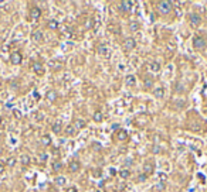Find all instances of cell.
<instances>
[{
  "label": "cell",
  "mask_w": 207,
  "mask_h": 192,
  "mask_svg": "<svg viewBox=\"0 0 207 192\" xmlns=\"http://www.w3.org/2000/svg\"><path fill=\"white\" fill-rule=\"evenodd\" d=\"M158 11H159L160 14H163V16H166V14H169L172 10H173V2H169V0H162V2H158Z\"/></svg>",
  "instance_id": "cell-1"
},
{
  "label": "cell",
  "mask_w": 207,
  "mask_h": 192,
  "mask_svg": "<svg viewBox=\"0 0 207 192\" xmlns=\"http://www.w3.org/2000/svg\"><path fill=\"white\" fill-rule=\"evenodd\" d=\"M192 44H193V48L194 50H204L207 45L206 40L203 37H200V35H194L193 40H192Z\"/></svg>",
  "instance_id": "cell-2"
},
{
  "label": "cell",
  "mask_w": 207,
  "mask_h": 192,
  "mask_svg": "<svg viewBox=\"0 0 207 192\" xmlns=\"http://www.w3.org/2000/svg\"><path fill=\"white\" fill-rule=\"evenodd\" d=\"M135 47H136V40H135V38H132V37L125 38V41H123V48H125L126 51H132Z\"/></svg>",
  "instance_id": "cell-3"
},
{
  "label": "cell",
  "mask_w": 207,
  "mask_h": 192,
  "mask_svg": "<svg viewBox=\"0 0 207 192\" xmlns=\"http://www.w3.org/2000/svg\"><path fill=\"white\" fill-rule=\"evenodd\" d=\"M189 21H190V26H192V27H197V26H200V23H202V17L196 13H192V14H189Z\"/></svg>",
  "instance_id": "cell-4"
},
{
  "label": "cell",
  "mask_w": 207,
  "mask_h": 192,
  "mask_svg": "<svg viewBox=\"0 0 207 192\" xmlns=\"http://www.w3.org/2000/svg\"><path fill=\"white\" fill-rule=\"evenodd\" d=\"M10 61H11L13 65H20L21 61H23V55H21L19 51H14V52H11V55H10Z\"/></svg>",
  "instance_id": "cell-5"
},
{
  "label": "cell",
  "mask_w": 207,
  "mask_h": 192,
  "mask_svg": "<svg viewBox=\"0 0 207 192\" xmlns=\"http://www.w3.org/2000/svg\"><path fill=\"white\" fill-rule=\"evenodd\" d=\"M133 5V2H129V0H122L121 3H119V10L123 11V13H128L129 10H131V6Z\"/></svg>",
  "instance_id": "cell-6"
},
{
  "label": "cell",
  "mask_w": 207,
  "mask_h": 192,
  "mask_svg": "<svg viewBox=\"0 0 207 192\" xmlns=\"http://www.w3.org/2000/svg\"><path fill=\"white\" fill-rule=\"evenodd\" d=\"M40 16H41V10H40V7H31V10H30V19L31 20H37L40 19Z\"/></svg>",
  "instance_id": "cell-7"
},
{
  "label": "cell",
  "mask_w": 207,
  "mask_h": 192,
  "mask_svg": "<svg viewBox=\"0 0 207 192\" xmlns=\"http://www.w3.org/2000/svg\"><path fill=\"white\" fill-rule=\"evenodd\" d=\"M51 130L56 133V134H60L62 131V123L60 122V120H57V122L53 123V126H51Z\"/></svg>",
  "instance_id": "cell-8"
},
{
  "label": "cell",
  "mask_w": 207,
  "mask_h": 192,
  "mask_svg": "<svg viewBox=\"0 0 207 192\" xmlns=\"http://www.w3.org/2000/svg\"><path fill=\"white\" fill-rule=\"evenodd\" d=\"M65 134L67 136H71V137H74V136H77V133H78V130H77L75 127H74V124H70V126H67L65 127Z\"/></svg>",
  "instance_id": "cell-9"
},
{
  "label": "cell",
  "mask_w": 207,
  "mask_h": 192,
  "mask_svg": "<svg viewBox=\"0 0 207 192\" xmlns=\"http://www.w3.org/2000/svg\"><path fill=\"white\" fill-rule=\"evenodd\" d=\"M81 168V164L78 161H71L70 165H68V169H70V172H77V171H80Z\"/></svg>",
  "instance_id": "cell-10"
},
{
  "label": "cell",
  "mask_w": 207,
  "mask_h": 192,
  "mask_svg": "<svg viewBox=\"0 0 207 192\" xmlns=\"http://www.w3.org/2000/svg\"><path fill=\"white\" fill-rule=\"evenodd\" d=\"M153 95H155V98H158V99L165 98V88H163V86H159V88H156V89L153 90Z\"/></svg>",
  "instance_id": "cell-11"
},
{
  "label": "cell",
  "mask_w": 207,
  "mask_h": 192,
  "mask_svg": "<svg viewBox=\"0 0 207 192\" xmlns=\"http://www.w3.org/2000/svg\"><path fill=\"white\" fill-rule=\"evenodd\" d=\"M116 139L119 141H125L128 139V131L126 130H122V129H119L116 133Z\"/></svg>",
  "instance_id": "cell-12"
},
{
  "label": "cell",
  "mask_w": 207,
  "mask_h": 192,
  "mask_svg": "<svg viewBox=\"0 0 207 192\" xmlns=\"http://www.w3.org/2000/svg\"><path fill=\"white\" fill-rule=\"evenodd\" d=\"M57 98H58V93H57L54 89H51V90H48L47 92V99L50 100V102H56Z\"/></svg>",
  "instance_id": "cell-13"
},
{
  "label": "cell",
  "mask_w": 207,
  "mask_h": 192,
  "mask_svg": "<svg viewBox=\"0 0 207 192\" xmlns=\"http://www.w3.org/2000/svg\"><path fill=\"white\" fill-rule=\"evenodd\" d=\"M125 84H126V86H133V85L136 84V78H135V75H126Z\"/></svg>",
  "instance_id": "cell-14"
},
{
  "label": "cell",
  "mask_w": 207,
  "mask_h": 192,
  "mask_svg": "<svg viewBox=\"0 0 207 192\" xmlns=\"http://www.w3.org/2000/svg\"><path fill=\"white\" fill-rule=\"evenodd\" d=\"M143 172H145L146 175L153 172V163H145V165H143Z\"/></svg>",
  "instance_id": "cell-15"
},
{
  "label": "cell",
  "mask_w": 207,
  "mask_h": 192,
  "mask_svg": "<svg viewBox=\"0 0 207 192\" xmlns=\"http://www.w3.org/2000/svg\"><path fill=\"white\" fill-rule=\"evenodd\" d=\"M98 52L101 54V55H105L107 58H109V51H108V48L105 47V45H98Z\"/></svg>",
  "instance_id": "cell-16"
},
{
  "label": "cell",
  "mask_w": 207,
  "mask_h": 192,
  "mask_svg": "<svg viewBox=\"0 0 207 192\" xmlns=\"http://www.w3.org/2000/svg\"><path fill=\"white\" fill-rule=\"evenodd\" d=\"M33 71L36 74H40V75H41L43 72H44V68H43V65L40 62H36V64H33Z\"/></svg>",
  "instance_id": "cell-17"
},
{
  "label": "cell",
  "mask_w": 207,
  "mask_h": 192,
  "mask_svg": "<svg viewBox=\"0 0 207 192\" xmlns=\"http://www.w3.org/2000/svg\"><path fill=\"white\" fill-rule=\"evenodd\" d=\"M47 27L50 28V30H57V28H58V21H57V20H54V19L48 20V21H47Z\"/></svg>",
  "instance_id": "cell-18"
},
{
  "label": "cell",
  "mask_w": 207,
  "mask_h": 192,
  "mask_svg": "<svg viewBox=\"0 0 207 192\" xmlns=\"http://www.w3.org/2000/svg\"><path fill=\"white\" fill-rule=\"evenodd\" d=\"M85 126H87V123H85V120H82V119L75 120V124H74V127H75L77 130H81V129H84Z\"/></svg>",
  "instance_id": "cell-19"
},
{
  "label": "cell",
  "mask_w": 207,
  "mask_h": 192,
  "mask_svg": "<svg viewBox=\"0 0 207 192\" xmlns=\"http://www.w3.org/2000/svg\"><path fill=\"white\" fill-rule=\"evenodd\" d=\"M41 144L44 145V147L50 145V144H51V137L48 136V134H44V136L41 137Z\"/></svg>",
  "instance_id": "cell-20"
},
{
  "label": "cell",
  "mask_w": 207,
  "mask_h": 192,
  "mask_svg": "<svg viewBox=\"0 0 207 192\" xmlns=\"http://www.w3.org/2000/svg\"><path fill=\"white\" fill-rule=\"evenodd\" d=\"M43 38H44V35H43L41 31H34V33H33V40H34V41L41 42Z\"/></svg>",
  "instance_id": "cell-21"
},
{
  "label": "cell",
  "mask_w": 207,
  "mask_h": 192,
  "mask_svg": "<svg viewBox=\"0 0 207 192\" xmlns=\"http://www.w3.org/2000/svg\"><path fill=\"white\" fill-rule=\"evenodd\" d=\"M92 119H94V120H95L97 123L102 122V120H104V114H102V112H99V110H97V112L94 113V116H92Z\"/></svg>",
  "instance_id": "cell-22"
},
{
  "label": "cell",
  "mask_w": 207,
  "mask_h": 192,
  "mask_svg": "<svg viewBox=\"0 0 207 192\" xmlns=\"http://www.w3.org/2000/svg\"><path fill=\"white\" fill-rule=\"evenodd\" d=\"M139 28H141V24L138 23V21H131V24H129V30H131V31L135 33V31H138Z\"/></svg>",
  "instance_id": "cell-23"
},
{
  "label": "cell",
  "mask_w": 207,
  "mask_h": 192,
  "mask_svg": "<svg viewBox=\"0 0 207 192\" xmlns=\"http://www.w3.org/2000/svg\"><path fill=\"white\" fill-rule=\"evenodd\" d=\"M149 68H151V71H153V72H158V71H160V64L159 62H156V61H153V62L149 64Z\"/></svg>",
  "instance_id": "cell-24"
},
{
  "label": "cell",
  "mask_w": 207,
  "mask_h": 192,
  "mask_svg": "<svg viewBox=\"0 0 207 192\" xmlns=\"http://www.w3.org/2000/svg\"><path fill=\"white\" fill-rule=\"evenodd\" d=\"M119 177L123 179L129 178V177H131V171H129V169H121V171H119Z\"/></svg>",
  "instance_id": "cell-25"
},
{
  "label": "cell",
  "mask_w": 207,
  "mask_h": 192,
  "mask_svg": "<svg viewBox=\"0 0 207 192\" xmlns=\"http://www.w3.org/2000/svg\"><path fill=\"white\" fill-rule=\"evenodd\" d=\"M91 148L94 151H101L102 150V144L101 143H98V141H94L92 144H91Z\"/></svg>",
  "instance_id": "cell-26"
},
{
  "label": "cell",
  "mask_w": 207,
  "mask_h": 192,
  "mask_svg": "<svg viewBox=\"0 0 207 192\" xmlns=\"http://www.w3.org/2000/svg\"><path fill=\"white\" fill-rule=\"evenodd\" d=\"M61 169H62V163H60V161H56V163L53 164V171L58 172V171H61Z\"/></svg>",
  "instance_id": "cell-27"
},
{
  "label": "cell",
  "mask_w": 207,
  "mask_h": 192,
  "mask_svg": "<svg viewBox=\"0 0 207 192\" xmlns=\"http://www.w3.org/2000/svg\"><path fill=\"white\" fill-rule=\"evenodd\" d=\"M54 182H56L57 185H60V187H62V185H65L67 179L64 178V177H57V178L54 179Z\"/></svg>",
  "instance_id": "cell-28"
},
{
  "label": "cell",
  "mask_w": 207,
  "mask_h": 192,
  "mask_svg": "<svg viewBox=\"0 0 207 192\" xmlns=\"http://www.w3.org/2000/svg\"><path fill=\"white\" fill-rule=\"evenodd\" d=\"M143 86H145L146 89H151L152 86H153V79H149V78H146L143 81Z\"/></svg>",
  "instance_id": "cell-29"
},
{
  "label": "cell",
  "mask_w": 207,
  "mask_h": 192,
  "mask_svg": "<svg viewBox=\"0 0 207 192\" xmlns=\"http://www.w3.org/2000/svg\"><path fill=\"white\" fill-rule=\"evenodd\" d=\"M16 163H17V160L14 158V157H9V158H7V161H6V165H7V167H14V165H16Z\"/></svg>",
  "instance_id": "cell-30"
},
{
  "label": "cell",
  "mask_w": 207,
  "mask_h": 192,
  "mask_svg": "<svg viewBox=\"0 0 207 192\" xmlns=\"http://www.w3.org/2000/svg\"><path fill=\"white\" fill-rule=\"evenodd\" d=\"M174 90H176L177 93H183V92H184V86L180 84V82H177V84H176V86H174Z\"/></svg>",
  "instance_id": "cell-31"
},
{
  "label": "cell",
  "mask_w": 207,
  "mask_h": 192,
  "mask_svg": "<svg viewBox=\"0 0 207 192\" xmlns=\"http://www.w3.org/2000/svg\"><path fill=\"white\" fill-rule=\"evenodd\" d=\"M21 164H23V165H28V164H30V157H28L27 154L21 155Z\"/></svg>",
  "instance_id": "cell-32"
},
{
  "label": "cell",
  "mask_w": 207,
  "mask_h": 192,
  "mask_svg": "<svg viewBox=\"0 0 207 192\" xmlns=\"http://www.w3.org/2000/svg\"><path fill=\"white\" fill-rule=\"evenodd\" d=\"M146 179H148V175H146L145 172H142L138 175V182H145Z\"/></svg>",
  "instance_id": "cell-33"
},
{
  "label": "cell",
  "mask_w": 207,
  "mask_h": 192,
  "mask_svg": "<svg viewBox=\"0 0 207 192\" xmlns=\"http://www.w3.org/2000/svg\"><path fill=\"white\" fill-rule=\"evenodd\" d=\"M155 189H156V191H163V189H165V182H162V181H160V182H158L155 185Z\"/></svg>",
  "instance_id": "cell-34"
},
{
  "label": "cell",
  "mask_w": 207,
  "mask_h": 192,
  "mask_svg": "<svg viewBox=\"0 0 207 192\" xmlns=\"http://www.w3.org/2000/svg\"><path fill=\"white\" fill-rule=\"evenodd\" d=\"M184 105H186V100H184V99H180V100L176 102V109H182Z\"/></svg>",
  "instance_id": "cell-35"
},
{
  "label": "cell",
  "mask_w": 207,
  "mask_h": 192,
  "mask_svg": "<svg viewBox=\"0 0 207 192\" xmlns=\"http://www.w3.org/2000/svg\"><path fill=\"white\" fill-rule=\"evenodd\" d=\"M40 160H41L43 163H46V161L48 160V154L46 153V151H41V153H40Z\"/></svg>",
  "instance_id": "cell-36"
},
{
  "label": "cell",
  "mask_w": 207,
  "mask_h": 192,
  "mask_svg": "<svg viewBox=\"0 0 207 192\" xmlns=\"http://www.w3.org/2000/svg\"><path fill=\"white\" fill-rule=\"evenodd\" d=\"M152 153L153 154H158V153H160V145L159 144H155L153 147H152Z\"/></svg>",
  "instance_id": "cell-37"
},
{
  "label": "cell",
  "mask_w": 207,
  "mask_h": 192,
  "mask_svg": "<svg viewBox=\"0 0 207 192\" xmlns=\"http://www.w3.org/2000/svg\"><path fill=\"white\" fill-rule=\"evenodd\" d=\"M10 86L14 88V89H17V88H19V82H17V81H11V82H10Z\"/></svg>",
  "instance_id": "cell-38"
},
{
  "label": "cell",
  "mask_w": 207,
  "mask_h": 192,
  "mask_svg": "<svg viewBox=\"0 0 207 192\" xmlns=\"http://www.w3.org/2000/svg\"><path fill=\"white\" fill-rule=\"evenodd\" d=\"M159 178L162 179V182H165V179H166V174H165V172H160V174H159Z\"/></svg>",
  "instance_id": "cell-39"
},
{
  "label": "cell",
  "mask_w": 207,
  "mask_h": 192,
  "mask_svg": "<svg viewBox=\"0 0 207 192\" xmlns=\"http://www.w3.org/2000/svg\"><path fill=\"white\" fill-rule=\"evenodd\" d=\"M33 96H34V99H36V100H38V99H40V93H38V92H36V90L33 92Z\"/></svg>",
  "instance_id": "cell-40"
},
{
  "label": "cell",
  "mask_w": 207,
  "mask_h": 192,
  "mask_svg": "<svg viewBox=\"0 0 207 192\" xmlns=\"http://www.w3.org/2000/svg\"><path fill=\"white\" fill-rule=\"evenodd\" d=\"M13 112H14V116H16V117H20V116H21V113H20L17 109H14Z\"/></svg>",
  "instance_id": "cell-41"
},
{
  "label": "cell",
  "mask_w": 207,
  "mask_h": 192,
  "mask_svg": "<svg viewBox=\"0 0 207 192\" xmlns=\"http://www.w3.org/2000/svg\"><path fill=\"white\" fill-rule=\"evenodd\" d=\"M112 130H119V124H118V123L112 124Z\"/></svg>",
  "instance_id": "cell-42"
},
{
  "label": "cell",
  "mask_w": 207,
  "mask_h": 192,
  "mask_svg": "<svg viewBox=\"0 0 207 192\" xmlns=\"http://www.w3.org/2000/svg\"><path fill=\"white\" fill-rule=\"evenodd\" d=\"M131 164H132V158H128L126 161H125V165L128 167V165H131Z\"/></svg>",
  "instance_id": "cell-43"
},
{
  "label": "cell",
  "mask_w": 207,
  "mask_h": 192,
  "mask_svg": "<svg viewBox=\"0 0 207 192\" xmlns=\"http://www.w3.org/2000/svg\"><path fill=\"white\" fill-rule=\"evenodd\" d=\"M3 171H5V164H2V163H0V174L3 172Z\"/></svg>",
  "instance_id": "cell-44"
},
{
  "label": "cell",
  "mask_w": 207,
  "mask_h": 192,
  "mask_svg": "<svg viewBox=\"0 0 207 192\" xmlns=\"http://www.w3.org/2000/svg\"><path fill=\"white\" fill-rule=\"evenodd\" d=\"M91 24H92V20H88V21H87V28H90Z\"/></svg>",
  "instance_id": "cell-45"
},
{
  "label": "cell",
  "mask_w": 207,
  "mask_h": 192,
  "mask_svg": "<svg viewBox=\"0 0 207 192\" xmlns=\"http://www.w3.org/2000/svg\"><path fill=\"white\" fill-rule=\"evenodd\" d=\"M67 192H77V188H70V189H67Z\"/></svg>",
  "instance_id": "cell-46"
},
{
  "label": "cell",
  "mask_w": 207,
  "mask_h": 192,
  "mask_svg": "<svg viewBox=\"0 0 207 192\" xmlns=\"http://www.w3.org/2000/svg\"><path fill=\"white\" fill-rule=\"evenodd\" d=\"M167 48H169V50H172V51H173V50H174V48H176V47H174V45H172V44H169V45H167Z\"/></svg>",
  "instance_id": "cell-47"
},
{
  "label": "cell",
  "mask_w": 207,
  "mask_h": 192,
  "mask_svg": "<svg viewBox=\"0 0 207 192\" xmlns=\"http://www.w3.org/2000/svg\"><path fill=\"white\" fill-rule=\"evenodd\" d=\"M149 17H151V21H152V23H153V21H155V16H153V14H151Z\"/></svg>",
  "instance_id": "cell-48"
},
{
  "label": "cell",
  "mask_w": 207,
  "mask_h": 192,
  "mask_svg": "<svg viewBox=\"0 0 207 192\" xmlns=\"http://www.w3.org/2000/svg\"><path fill=\"white\" fill-rule=\"evenodd\" d=\"M2 120H3V119H2V116H0V123H2Z\"/></svg>",
  "instance_id": "cell-49"
},
{
  "label": "cell",
  "mask_w": 207,
  "mask_h": 192,
  "mask_svg": "<svg viewBox=\"0 0 207 192\" xmlns=\"http://www.w3.org/2000/svg\"><path fill=\"white\" fill-rule=\"evenodd\" d=\"M0 139H2V134H0Z\"/></svg>",
  "instance_id": "cell-50"
}]
</instances>
